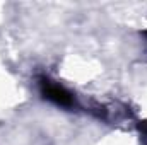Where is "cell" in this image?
<instances>
[{"mask_svg":"<svg viewBox=\"0 0 147 145\" xmlns=\"http://www.w3.org/2000/svg\"><path fill=\"white\" fill-rule=\"evenodd\" d=\"M41 94H43L48 101H51V103H55V104H58V106H62V108H70L74 104L72 94H70L69 91H65L63 87L53 84V82L48 80V79H43V80H41Z\"/></svg>","mask_w":147,"mask_h":145,"instance_id":"1","label":"cell"}]
</instances>
